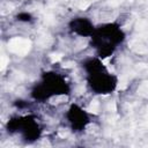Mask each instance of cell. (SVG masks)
Instances as JSON below:
<instances>
[{"mask_svg":"<svg viewBox=\"0 0 148 148\" xmlns=\"http://www.w3.org/2000/svg\"><path fill=\"white\" fill-rule=\"evenodd\" d=\"M16 20L20 21V22H31L32 21V15L28 12H20L17 15H16Z\"/></svg>","mask_w":148,"mask_h":148,"instance_id":"52a82bcc","label":"cell"},{"mask_svg":"<svg viewBox=\"0 0 148 148\" xmlns=\"http://www.w3.org/2000/svg\"><path fill=\"white\" fill-rule=\"evenodd\" d=\"M126 38L124 30L116 22L104 23L96 27L92 36L90 37V45L96 50L97 57L101 59L108 58Z\"/></svg>","mask_w":148,"mask_h":148,"instance_id":"6da1fadb","label":"cell"},{"mask_svg":"<svg viewBox=\"0 0 148 148\" xmlns=\"http://www.w3.org/2000/svg\"><path fill=\"white\" fill-rule=\"evenodd\" d=\"M6 130L9 133H20L27 142L38 140L42 134V127L34 114L16 116L10 118L6 124Z\"/></svg>","mask_w":148,"mask_h":148,"instance_id":"3957f363","label":"cell"},{"mask_svg":"<svg viewBox=\"0 0 148 148\" xmlns=\"http://www.w3.org/2000/svg\"><path fill=\"white\" fill-rule=\"evenodd\" d=\"M69 30L81 37H91L96 27L92 24V22L87 17H75L72 18L68 23Z\"/></svg>","mask_w":148,"mask_h":148,"instance_id":"8992f818","label":"cell"},{"mask_svg":"<svg viewBox=\"0 0 148 148\" xmlns=\"http://www.w3.org/2000/svg\"><path fill=\"white\" fill-rule=\"evenodd\" d=\"M27 105H28V103L25 101H22V99H16L14 102V106L17 109H24V108H27Z\"/></svg>","mask_w":148,"mask_h":148,"instance_id":"ba28073f","label":"cell"},{"mask_svg":"<svg viewBox=\"0 0 148 148\" xmlns=\"http://www.w3.org/2000/svg\"><path fill=\"white\" fill-rule=\"evenodd\" d=\"M87 83L95 94L109 95L116 90L118 86V77L110 73L108 68H104L102 71L87 74Z\"/></svg>","mask_w":148,"mask_h":148,"instance_id":"277c9868","label":"cell"},{"mask_svg":"<svg viewBox=\"0 0 148 148\" xmlns=\"http://www.w3.org/2000/svg\"><path fill=\"white\" fill-rule=\"evenodd\" d=\"M66 118L73 132L79 133L86 130L90 123V117L88 112L77 104H72L66 113Z\"/></svg>","mask_w":148,"mask_h":148,"instance_id":"5b68a950","label":"cell"},{"mask_svg":"<svg viewBox=\"0 0 148 148\" xmlns=\"http://www.w3.org/2000/svg\"><path fill=\"white\" fill-rule=\"evenodd\" d=\"M71 87L66 79L58 72H45L42 75V80L31 89V97L35 101L44 102L53 96L68 95Z\"/></svg>","mask_w":148,"mask_h":148,"instance_id":"7a4b0ae2","label":"cell"}]
</instances>
